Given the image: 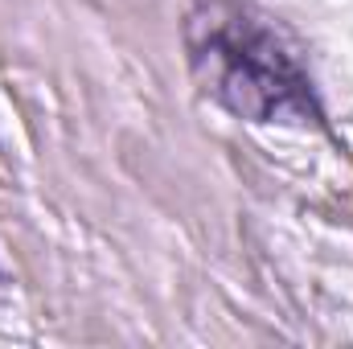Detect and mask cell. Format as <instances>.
Masks as SVG:
<instances>
[{
	"mask_svg": "<svg viewBox=\"0 0 353 349\" xmlns=\"http://www.w3.org/2000/svg\"><path fill=\"white\" fill-rule=\"evenodd\" d=\"M185 46L197 87L251 123H316L321 103L296 50L263 17L210 0L189 12Z\"/></svg>",
	"mask_w": 353,
	"mask_h": 349,
	"instance_id": "6da1fadb",
	"label": "cell"
}]
</instances>
